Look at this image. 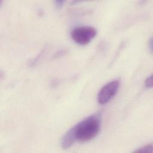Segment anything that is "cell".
Masks as SVG:
<instances>
[{
	"label": "cell",
	"mask_w": 153,
	"mask_h": 153,
	"mask_svg": "<svg viewBox=\"0 0 153 153\" xmlns=\"http://www.w3.org/2000/svg\"><path fill=\"white\" fill-rule=\"evenodd\" d=\"M101 126L100 114L90 116L83 120L71 129L76 141L85 142L98 135Z\"/></svg>",
	"instance_id": "cell-1"
},
{
	"label": "cell",
	"mask_w": 153,
	"mask_h": 153,
	"mask_svg": "<svg viewBox=\"0 0 153 153\" xmlns=\"http://www.w3.org/2000/svg\"><path fill=\"white\" fill-rule=\"evenodd\" d=\"M145 86L147 88L151 89L152 87V75H151L145 80Z\"/></svg>",
	"instance_id": "cell-5"
},
{
	"label": "cell",
	"mask_w": 153,
	"mask_h": 153,
	"mask_svg": "<svg viewBox=\"0 0 153 153\" xmlns=\"http://www.w3.org/2000/svg\"><path fill=\"white\" fill-rule=\"evenodd\" d=\"M136 152H145V153H152L153 152V146L152 144L147 145L142 148H140L137 151H135Z\"/></svg>",
	"instance_id": "cell-4"
},
{
	"label": "cell",
	"mask_w": 153,
	"mask_h": 153,
	"mask_svg": "<svg viewBox=\"0 0 153 153\" xmlns=\"http://www.w3.org/2000/svg\"><path fill=\"white\" fill-rule=\"evenodd\" d=\"M64 3V1H55V5L58 9L61 8L63 6Z\"/></svg>",
	"instance_id": "cell-6"
},
{
	"label": "cell",
	"mask_w": 153,
	"mask_h": 153,
	"mask_svg": "<svg viewBox=\"0 0 153 153\" xmlns=\"http://www.w3.org/2000/svg\"><path fill=\"white\" fill-rule=\"evenodd\" d=\"M97 33V30L92 26H79L72 29L71 36L75 43L85 46L93 39Z\"/></svg>",
	"instance_id": "cell-2"
},
{
	"label": "cell",
	"mask_w": 153,
	"mask_h": 153,
	"mask_svg": "<svg viewBox=\"0 0 153 153\" xmlns=\"http://www.w3.org/2000/svg\"><path fill=\"white\" fill-rule=\"evenodd\" d=\"M149 47L150 49V51L151 52H152V38L150 39L149 40Z\"/></svg>",
	"instance_id": "cell-7"
},
{
	"label": "cell",
	"mask_w": 153,
	"mask_h": 153,
	"mask_svg": "<svg viewBox=\"0 0 153 153\" xmlns=\"http://www.w3.org/2000/svg\"><path fill=\"white\" fill-rule=\"evenodd\" d=\"M119 87L120 83L118 80L112 81L103 86L98 94L99 104L104 105L109 102L117 93Z\"/></svg>",
	"instance_id": "cell-3"
}]
</instances>
